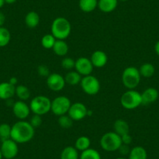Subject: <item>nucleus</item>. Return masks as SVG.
<instances>
[{
    "mask_svg": "<svg viewBox=\"0 0 159 159\" xmlns=\"http://www.w3.org/2000/svg\"><path fill=\"white\" fill-rule=\"evenodd\" d=\"M34 136V128L29 122L19 120L12 126L11 139L17 143H25L30 141Z\"/></svg>",
    "mask_w": 159,
    "mask_h": 159,
    "instance_id": "obj_1",
    "label": "nucleus"
},
{
    "mask_svg": "<svg viewBox=\"0 0 159 159\" xmlns=\"http://www.w3.org/2000/svg\"><path fill=\"white\" fill-rule=\"evenodd\" d=\"M71 28V24L66 18L59 16L52 23V34L56 38V40H65L70 36Z\"/></svg>",
    "mask_w": 159,
    "mask_h": 159,
    "instance_id": "obj_2",
    "label": "nucleus"
},
{
    "mask_svg": "<svg viewBox=\"0 0 159 159\" xmlns=\"http://www.w3.org/2000/svg\"><path fill=\"white\" fill-rule=\"evenodd\" d=\"M122 144L121 137L116 132H108L102 135L100 140L101 148L108 152H114L119 150Z\"/></svg>",
    "mask_w": 159,
    "mask_h": 159,
    "instance_id": "obj_3",
    "label": "nucleus"
},
{
    "mask_svg": "<svg viewBox=\"0 0 159 159\" xmlns=\"http://www.w3.org/2000/svg\"><path fill=\"white\" fill-rule=\"evenodd\" d=\"M141 76L138 69L134 66L126 67L122 74V82L128 90H134L140 82Z\"/></svg>",
    "mask_w": 159,
    "mask_h": 159,
    "instance_id": "obj_4",
    "label": "nucleus"
},
{
    "mask_svg": "<svg viewBox=\"0 0 159 159\" xmlns=\"http://www.w3.org/2000/svg\"><path fill=\"white\" fill-rule=\"evenodd\" d=\"M52 101L45 95H38L34 98L30 103V111L35 115L44 116L51 111Z\"/></svg>",
    "mask_w": 159,
    "mask_h": 159,
    "instance_id": "obj_5",
    "label": "nucleus"
},
{
    "mask_svg": "<svg viewBox=\"0 0 159 159\" xmlns=\"http://www.w3.org/2000/svg\"><path fill=\"white\" fill-rule=\"evenodd\" d=\"M120 104L126 109H135L142 105L141 94L135 90H128L120 98Z\"/></svg>",
    "mask_w": 159,
    "mask_h": 159,
    "instance_id": "obj_6",
    "label": "nucleus"
},
{
    "mask_svg": "<svg viewBox=\"0 0 159 159\" xmlns=\"http://www.w3.org/2000/svg\"><path fill=\"white\" fill-rule=\"evenodd\" d=\"M72 103L66 96H58L52 101L51 111L57 116H62L68 113Z\"/></svg>",
    "mask_w": 159,
    "mask_h": 159,
    "instance_id": "obj_7",
    "label": "nucleus"
},
{
    "mask_svg": "<svg viewBox=\"0 0 159 159\" xmlns=\"http://www.w3.org/2000/svg\"><path fill=\"white\" fill-rule=\"evenodd\" d=\"M80 86L84 92L88 95H95L99 92L101 88L98 79L91 74L82 77Z\"/></svg>",
    "mask_w": 159,
    "mask_h": 159,
    "instance_id": "obj_8",
    "label": "nucleus"
},
{
    "mask_svg": "<svg viewBox=\"0 0 159 159\" xmlns=\"http://www.w3.org/2000/svg\"><path fill=\"white\" fill-rule=\"evenodd\" d=\"M0 149H1L2 157H4V159L15 158L19 152L18 143L11 138L2 141Z\"/></svg>",
    "mask_w": 159,
    "mask_h": 159,
    "instance_id": "obj_9",
    "label": "nucleus"
},
{
    "mask_svg": "<svg viewBox=\"0 0 159 159\" xmlns=\"http://www.w3.org/2000/svg\"><path fill=\"white\" fill-rule=\"evenodd\" d=\"M88 108L81 102H75L72 104L67 114L73 121H80L88 116Z\"/></svg>",
    "mask_w": 159,
    "mask_h": 159,
    "instance_id": "obj_10",
    "label": "nucleus"
},
{
    "mask_svg": "<svg viewBox=\"0 0 159 159\" xmlns=\"http://www.w3.org/2000/svg\"><path fill=\"white\" fill-rule=\"evenodd\" d=\"M46 84L48 88L51 91L58 92V91H61L65 88V78L61 76L59 73H50L49 76L47 77Z\"/></svg>",
    "mask_w": 159,
    "mask_h": 159,
    "instance_id": "obj_11",
    "label": "nucleus"
},
{
    "mask_svg": "<svg viewBox=\"0 0 159 159\" xmlns=\"http://www.w3.org/2000/svg\"><path fill=\"white\" fill-rule=\"evenodd\" d=\"M75 70L81 76H85L91 75L94 70V66L91 62V59L86 57L78 58L75 61Z\"/></svg>",
    "mask_w": 159,
    "mask_h": 159,
    "instance_id": "obj_12",
    "label": "nucleus"
},
{
    "mask_svg": "<svg viewBox=\"0 0 159 159\" xmlns=\"http://www.w3.org/2000/svg\"><path fill=\"white\" fill-rule=\"evenodd\" d=\"M13 112L20 120H24L29 116L30 112V106L24 101H17L13 105Z\"/></svg>",
    "mask_w": 159,
    "mask_h": 159,
    "instance_id": "obj_13",
    "label": "nucleus"
},
{
    "mask_svg": "<svg viewBox=\"0 0 159 159\" xmlns=\"http://www.w3.org/2000/svg\"><path fill=\"white\" fill-rule=\"evenodd\" d=\"M91 62L94 67L96 68H102L108 62V56L106 53L101 50H97L94 52L91 56Z\"/></svg>",
    "mask_w": 159,
    "mask_h": 159,
    "instance_id": "obj_14",
    "label": "nucleus"
},
{
    "mask_svg": "<svg viewBox=\"0 0 159 159\" xmlns=\"http://www.w3.org/2000/svg\"><path fill=\"white\" fill-rule=\"evenodd\" d=\"M16 86L11 84L10 82H2L0 84V99L10 100L15 95Z\"/></svg>",
    "mask_w": 159,
    "mask_h": 159,
    "instance_id": "obj_15",
    "label": "nucleus"
},
{
    "mask_svg": "<svg viewBox=\"0 0 159 159\" xmlns=\"http://www.w3.org/2000/svg\"><path fill=\"white\" fill-rule=\"evenodd\" d=\"M158 91L154 88H148L143 91L141 94L142 105H148L154 102L158 98Z\"/></svg>",
    "mask_w": 159,
    "mask_h": 159,
    "instance_id": "obj_16",
    "label": "nucleus"
},
{
    "mask_svg": "<svg viewBox=\"0 0 159 159\" xmlns=\"http://www.w3.org/2000/svg\"><path fill=\"white\" fill-rule=\"evenodd\" d=\"M118 6V0H98V7L105 13L114 11Z\"/></svg>",
    "mask_w": 159,
    "mask_h": 159,
    "instance_id": "obj_17",
    "label": "nucleus"
},
{
    "mask_svg": "<svg viewBox=\"0 0 159 159\" xmlns=\"http://www.w3.org/2000/svg\"><path fill=\"white\" fill-rule=\"evenodd\" d=\"M53 52L56 55L60 57H63L67 55L69 52V45L65 40H56L52 48Z\"/></svg>",
    "mask_w": 159,
    "mask_h": 159,
    "instance_id": "obj_18",
    "label": "nucleus"
},
{
    "mask_svg": "<svg viewBox=\"0 0 159 159\" xmlns=\"http://www.w3.org/2000/svg\"><path fill=\"white\" fill-rule=\"evenodd\" d=\"M114 132L119 134L120 137L125 135V134H129V126L128 123L123 119H117L114 123Z\"/></svg>",
    "mask_w": 159,
    "mask_h": 159,
    "instance_id": "obj_19",
    "label": "nucleus"
},
{
    "mask_svg": "<svg viewBox=\"0 0 159 159\" xmlns=\"http://www.w3.org/2000/svg\"><path fill=\"white\" fill-rule=\"evenodd\" d=\"M98 0H80L79 7L84 13H91L98 7Z\"/></svg>",
    "mask_w": 159,
    "mask_h": 159,
    "instance_id": "obj_20",
    "label": "nucleus"
},
{
    "mask_svg": "<svg viewBox=\"0 0 159 159\" xmlns=\"http://www.w3.org/2000/svg\"><path fill=\"white\" fill-rule=\"evenodd\" d=\"M60 159H80L79 151L75 147H66L61 152Z\"/></svg>",
    "mask_w": 159,
    "mask_h": 159,
    "instance_id": "obj_21",
    "label": "nucleus"
},
{
    "mask_svg": "<svg viewBox=\"0 0 159 159\" xmlns=\"http://www.w3.org/2000/svg\"><path fill=\"white\" fill-rule=\"evenodd\" d=\"M65 81L66 84L70 85V86H76V85L80 84L82 80V76L79 73L75 70V71H70L66 73L65 76Z\"/></svg>",
    "mask_w": 159,
    "mask_h": 159,
    "instance_id": "obj_22",
    "label": "nucleus"
},
{
    "mask_svg": "<svg viewBox=\"0 0 159 159\" xmlns=\"http://www.w3.org/2000/svg\"><path fill=\"white\" fill-rule=\"evenodd\" d=\"M40 23V16L38 13L34 11H30L25 16V24L29 28H34L38 27Z\"/></svg>",
    "mask_w": 159,
    "mask_h": 159,
    "instance_id": "obj_23",
    "label": "nucleus"
},
{
    "mask_svg": "<svg viewBox=\"0 0 159 159\" xmlns=\"http://www.w3.org/2000/svg\"><path fill=\"white\" fill-rule=\"evenodd\" d=\"M128 159H148V153L143 147L136 146L131 149Z\"/></svg>",
    "mask_w": 159,
    "mask_h": 159,
    "instance_id": "obj_24",
    "label": "nucleus"
},
{
    "mask_svg": "<svg viewBox=\"0 0 159 159\" xmlns=\"http://www.w3.org/2000/svg\"><path fill=\"white\" fill-rule=\"evenodd\" d=\"M91 147V140L86 136L78 137L75 142V148L78 151H84Z\"/></svg>",
    "mask_w": 159,
    "mask_h": 159,
    "instance_id": "obj_25",
    "label": "nucleus"
},
{
    "mask_svg": "<svg viewBox=\"0 0 159 159\" xmlns=\"http://www.w3.org/2000/svg\"><path fill=\"white\" fill-rule=\"evenodd\" d=\"M139 72H140V76L145 78L151 77L155 73V68L153 64L149 63V62H146V63L142 64L138 69Z\"/></svg>",
    "mask_w": 159,
    "mask_h": 159,
    "instance_id": "obj_26",
    "label": "nucleus"
},
{
    "mask_svg": "<svg viewBox=\"0 0 159 159\" xmlns=\"http://www.w3.org/2000/svg\"><path fill=\"white\" fill-rule=\"evenodd\" d=\"M15 94L17 96L20 100L25 102L30 98V91L27 87L24 86V85H17V86H16Z\"/></svg>",
    "mask_w": 159,
    "mask_h": 159,
    "instance_id": "obj_27",
    "label": "nucleus"
},
{
    "mask_svg": "<svg viewBox=\"0 0 159 159\" xmlns=\"http://www.w3.org/2000/svg\"><path fill=\"white\" fill-rule=\"evenodd\" d=\"M11 34L10 30L4 27H0V47H5L10 43Z\"/></svg>",
    "mask_w": 159,
    "mask_h": 159,
    "instance_id": "obj_28",
    "label": "nucleus"
},
{
    "mask_svg": "<svg viewBox=\"0 0 159 159\" xmlns=\"http://www.w3.org/2000/svg\"><path fill=\"white\" fill-rule=\"evenodd\" d=\"M80 159H102L101 154L97 150L93 148H88L82 151L80 154Z\"/></svg>",
    "mask_w": 159,
    "mask_h": 159,
    "instance_id": "obj_29",
    "label": "nucleus"
},
{
    "mask_svg": "<svg viewBox=\"0 0 159 159\" xmlns=\"http://www.w3.org/2000/svg\"><path fill=\"white\" fill-rule=\"evenodd\" d=\"M58 123H59V126L63 129H70V127L73 126V120L70 117L68 114H66L59 116Z\"/></svg>",
    "mask_w": 159,
    "mask_h": 159,
    "instance_id": "obj_30",
    "label": "nucleus"
},
{
    "mask_svg": "<svg viewBox=\"0 0 159 159\" xmlns=\"http://www.w3.org/2000/svg\"><path fill=\"white\" fill-rule=\"evenodd\" d=\"M11 128L12 126L7 123L0 124V140L2 141L11 138Z\"/></svg>",
    "mask_w": 159,
    "mask_h": 159,
    "instance_id": "obj_31",
    "label": "nucleus"
},
{
    "mask_svg": "<svg viewBox=\"0 0 159 159\" xmlns=\"http://www.w3.org/2000/svg\"><path fill=\"white\" fill-rule=\"evenodd\" d=\"M56 39L52 34H45L42 38V45L46 49H52Z\"/></svg>",
    "mask_w": 159,
    "mask_h": 159,
    "instance_id": "obj_32",
    "label": "nucleus"
},
{
    "mask_svg": "<svg viewBox=\"0 0 159 159\" xmlns=\"http://www.w3.org/2000/svg\"><path fill=\"white\" fill-rule=\"evenodd\" d=\"M75 61L73 59L70 57H65L62 59L61 62V65L63 69L66 70H71L75 67Z\"/></svg>",
    "mask_w": 159,
    "mask_h": 159,
    "instance_id": "obj_33",
    "label": "nucleus"
},
{
    "mask_svg": "<svg viewBox=\"0 0 159 159\" xmlns=\"http://www.w3.org/2000/svg\"><path fill=\"white\" fill-rule=\"evenodd\" d=\"M42 122H43V120H42V116L34 114V116L30 118V120L29 123L35 129V128L39 127L42 124Z\"/></svg>",
    "mask_w": 159,
    "mask_h": 159,
    "instance_id": "obj_34",
    "label": "nucleus"
},
{
    "mask_svg": "<svg viewBox=\"0 0 159 159\" xmlns=\"http://www.w3.org/2000/svg\"><path fill=\"white\" fill-rule=\"evenodd\" d=\"M38 73L39 76L43 77H48L50 75V71L46 65H40L38 67Z\"/></svg>",
    "mask_w": 159,
    "mask_h": 159,
    "instance_id": "obj_35",
    "label": "nucleus"
},
{
    "mask_svg": "<svg viewBox=\"0 0 159 159\" xmlns=\"http://www.w3.org/2000/svg\"><path fill=\"white\" fill-rule=\"evenodd\" d=\"M118 151H119V152L120 153V154H122L123 156H126V155H129L131 149L129 148V145L122 143L121 146L119 147V148Z\"/></svg>",
    "mask_w": 159,
    "mask_h": 159,
    "instance_id": "obj_36",
    "label": "nucleus"
},
{
    "mask_svg": "<svg viewBox=\"0 0 159 159\" xmlns=\"http://www.w3.org/2000/svg\"><path fill=\"white\" fill-rule=\"evenodd\" d=\"M121 140H122V143H124V144H127L129 145L131 143H132V137L129 134H125V135L122 136L121 137Z\"/></svg>",
    "mask_w": 159,
    "mask_h": 159,
    "instance_id": "obj_37",
    "label": "nucleus"
},
{
    "mask_svg": "<svg viewBox=\"0 0 159 159\" xmlns=\"http://www.w3.org/2000/svg\"><path fill=\"white\" fill-rule=\"evenodd\" d=\"M6 21V16L2 12L0 11V27H2L3 24H5Z\"/></svg>",
    "mask_w": 159,
    "mask_h": 159,
    "instance_id": "obj_38",
    "label": "nucleus"
},
{
    "mask_svg": "<svg viewBox=\"0 0 159 159\" xmlns=\"http://www.w3.org/2000/svg\"><path fill=\"white\" fill-rule=\"evenodd\" d=\"M9 82H10L11 84L14 85V86H16V84H17V82H18L17 78L14 77V76H13V77H11L10 79V80H9Z\"/></svg>",
    "mask_w": 159,
    "mask_h": 159,
    "instance_id": "obj_39",
    "label": "nucleus"
},
{
    "mask_svg": "<svg viewBox=\"0 0 159 159\" xmlns=\"http://www.w3.org/2000/svg\"><path fill=\"white\" fill-rule=\"evenodd\" d=\"M154 51H155L156 54L159 56V41H157L154 45Z\"/></svg>",
    "mask_w": 159,
    "mask_h": 159,
    "instance_id": "obj_40",
    "label": "nucleus"
},
{
    "mask_svg": "<svg viewBox=\"0 0 159 159\" xmlns=\"http://www.w3.org/2000/svg\"><path fill=\"white\" fill-rule=\"evenodd\" d=\"M4 1H5V3L7 4H13L16 2V0H4Z\"/></svg>",
    "mask_w": 159,
    "mask_h": 159,
    "instance_id": "obj_41",
    "label": "nucleus"
},
{
    "mask_svg": "<svg viewBox=\"0 0 159 159\" xmlns=\"http://www.w3.org/2000/svg\"><path fill=\"white\" fill-rule=\"evenodd\" d=\"M4 4H5V1L4 0H0V9L3 7Z\"/></svg>",
    "mask_w": 159,
    "mask_h": 159,
    "instance_id": "obj_42",
    "label": "nucleus"
},
{
    "mask_svg": "<svg viewBox=\"0 0 159 159\" xmlns=\"http://www.w3.org/2000/svg\"><path fill=\"white\" fill-rule=\"evenodd\" d=\"M116 159H128L126 158V157H117V158Z\"/></svg>",
    "mask_w": 159,
    "mask_h": 159,
    "instance_id": "obj_43",
    "label": "nucleus"
},
{
    "mask_svg": "<svg viewBox=\"0 0 159 159\" xmlns=\"http://www.w3.org/2000/svg\"><path fill=\"white\" fill-rule=\"evenodd\" d=\"M0 159H2V152H1V149H0Z\"/></svg>",
    "mask_w": 159,
    "mask_h": 159,
    "instance_id": "obj_44",
    "label": "nucleus"
},
{
    "mask_svg": "<svg viewBox=\"0 0 159 159\" xmlns=\"http://www.w3.org/2000/svg\"><path fill=\"white\" fill-rule=\"evenodd\" d=\"M118 1H121V2H126L128 0H118Z\"/></svg>",
    "mask_w": 159,
    "mask_h": 159,
    "instance_id": "obj_45",
    "label": "nucleus"
}]
</instances>
